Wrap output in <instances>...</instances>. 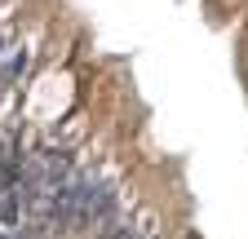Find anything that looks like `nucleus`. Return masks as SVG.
<instances>
[{"mask_svg":"<svg viewBox=\"0 0 248 239\" xmlns=\"http://www.w3.org/2000/svg\"><path fill=\"white\" fill-rule=\"evenodd\" d=\"M107 239H138V230H133V226H120V230H111Z\"/></svg>","mask_w":248,"mask_h":239,"instance_id":"1","label":"nucleus"},{"mask_svg":"<svg viewBox=\"0 0 248 239\" xmlns=\"http://www.w3.org/2000/svg\"><path fill=\"white\" fill-rule=\"evenodd\" d=\"M186 239H200V235H186Z\"/></svg>","mask_w":248,"mask_h":239,"instance_id":"2","label":"nucleus"},{"mask_svg":"<svg viewBox=\"0 0 248 239\" xmlns=\"http://www.w3.org/2000/svg\"><path fill=\"white\" fill-rule=\"evenodd\" d=\"M0 239H5V235H0Z\"/></svg>","mask_w":248,"mask_h":239,"instance_id":"3","label":"nucleus"}]
</instances>
